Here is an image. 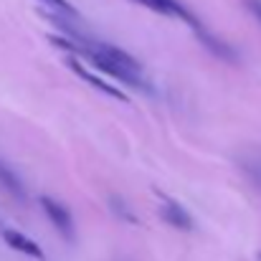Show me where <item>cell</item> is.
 I'll return each instance as SVG.
<instances>
[{"mask_svg":"<svg viewBox=\"0 0 261 261\" xmlns=\"http://www.w3.org/2000/svg\"><path fill=\"white\" fill-rule=\"evenodd\" d=\"M43 3H48L51 8H56V10H61V13H66V15H74V8H71L69 3H64V0H43Z\"/></svg>","mask_w":261,"mask_h":261,"instance_id":"obj_10","label":"cell"},{"mask_svg":"<svg viewBox=\"0 0 261 261\" xmlns=\"http://www.w3.org/2000/svg\"><path fill=\"white\" fill-rule=\"evenodd\" d=\"M246 8L254 13V18L261 23V0H246Z\"/></svg>","mask_w":261,"mask_h":261,"instance_id":"obj_11","label":"cell"},{"mask_svg":"<svg viewBox=\"0 0 261 261\" xmlns=\"http://www.w3.org/2000/svg\"><path fill=\"white\" fill-rule=\"evenodd\" d=\"M3 239H5V244L13 246L15 251H20V254H25V256H33V259H43L41 246H38L36 241H31L28 236H23V233H18V231H13V228H3Z\"/></svg>","mask_w":261,"mask_h":261,"instance_id":"obj_4","label":"cell"},{"mask_svg":"<svg viewBox=\"0 0 261 261\" xmlns=\"http://www.w3.org/2000/svg\"><path fill=\"white\" fill-rule=\"evenodd\" d=\"M69 66H71V69H74V71H76V74H79V76H82L84 82L94 84V87L99 89V91H107V94H109V96H114V99H124V91H119L117 87H112V84L101 82L99 76H94V74H91L89 69H84V66H82V64H79L76 59H71V61H69Z\"/></svg>","mask_w":261,"mask_h":261,"instance_id":"obj_6","label":"cell"},{"mask_svg":"<svg viewBox=\"0 0 261 261\" xmlns=\"http://www.w3.org/2000/svg\"><path fill=\"white\" fill-rule=\"evenodd\" d=\"M203 41H205V46H208V48H213V51H216V54H218L221 59H228V61H236V54L231 51V46H223L221 41H216L213 36H205V33H203Z\"/></svg>","mask_w":261,"mask_h":261,"instance_id":"obj_9","label":"cell"},{"mask_svg":"<svg viewBox=\"0 0 261 261\" xmlns=\"http://www.w3.org/2000/svg\"><path fill=\"white\" fill-rule=\"evenodd\" d=\"M54 43L61 46V48H69V51H74V54H79V56H84L89 64H94L99 71H107V74H112V76L119 79V82L140 84V64H137L129 54L114 48L112 43L74 41V38H54Z\"/></svg>","mask_w":261,"mask_h":261,"instance_id":"obj_1","label":"cell"},{"mask_svg":"<svg viewBox=\"0 0 261 261\" xmlns=\"http://www.w3.org/2000/svg\"><path fill=\"white\" fill-rule=\"evenodd\" d=\"M241 168H244V173L249 175V180H251L256 188H261V155L259 152L244 158V160H241Z\"/></svg>","mask_w":261,"mask_h":261,"instance_id":"obj_7","label":"cell"},{"mask_svg":"<svg viewBox=\"0 0 261 261\" xmlns=\"http://www.w3.org/2000/svg\"><path fill=\"white\" fill-rule=\"evenodd\" d=\"M160 216L175 226V228H180V231H190L193 228V218L182 211V205H177L175 200H163V205H160Z\"/></svg>","mask_w":261,"mask_h":261,"instance_id":"obj_5","label":"cell"},{"mask_svg":"<svg viewBox=\"0 0 261 261\" xmlns=\"http://www.w3.org/2000/svg\"><path fill=\"white\" fill-rule=\"evenodd\" d=\"M0 182L13 193V195H18V198H23V188H20V180L13 175V170L10 168H5L3 163H0Z\"/></svg>","mask_w":261,"mask_h":261,"instance_id":"obj_8","label":"cell"},{"mask_svg":"<svg viewBox=\"0 0 261 261\" xmlns=\"http://www.w3.org/2000/svg\"><path fill=\"white\" fill-rule=\"evenodd\" d=\"M41 205H43L46 216L51 218L54 228H56L64 239L74 241V218H71L69 208H66V205H61V203H59V200H54V198H41Z\"/></svg>","mask_w":261,"mask_h":261,"instance_id":"obj_2","label":"cell"},{"mask_svg":"<svg viewBox=\"0 0 261 261\" xmlns=\"http://www.w3.org/2000/svg\"><path fill=\"white\" fill-rule=\"evenodd\" d=\"M135 3H140V5H145V8L155 10V13H163V15L182 18V20H188L190 25H195V28H198L195 15H193L190 10H185V8H182V3H177V0H135Z\"/></svg>","mask_w":261,"mask_h":261,"instance_id":"obj_3","label":"cell"}]
</instances>
